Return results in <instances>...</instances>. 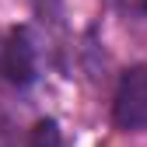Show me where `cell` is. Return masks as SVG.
<instances>
[{"label":"cell","mask_w":147,"mask_h":147,"mask_svg":"<svg viewBox=\"0 0 147 147\" xmlns=\"http://www.w3.org/2000/svg\"><path fill=\"white\" fill-rule=\"evenodd\" d=\"M25 147H60V126H56V119H39L32 126Z\"/></svg>","instance_id":"obj_3"},{"label":"cell","mask_w":147,"mask_h":147,"mask_svg":"<svg viewBox=\"0 0 147 147\" xmlns=\"http://www.w3.org/2000/svg\"><path fill=\"white\" fill-rule=\"evenodd\" d=\"M0 74L14 88H28L35 81V42H32V32L25 25L11 28L4 46H0Z\"/></svg>","instance_id":"obj_2"},{"label":"cell","mask_w":147,"mask_h":147,"mask_svg":"<svg viewBox=\"0 0 147 147\" xmlns=\"http://www.w3.org/2000/svg\"><path fill=\"white\" fill-rule=\"evenodd\" d=\"M140 11H147V0H140Z\"/></svg>","instance_id":"obj_4"},{"label":"cell","mask_w":147,"mask_h":147,"mask_svg":"<svg viewBox=\"0 0 147 147\" xmlns=\"http://www.w3.org/2000/svg\"><path fill=\"white\" fill-rule=\"evenodd\" d=\"M112 123L123 133H144L147 130V60L130 67L119 77L116 98H112Z\"/></svg>","instance_id":"obj_1"}]
</instances>
